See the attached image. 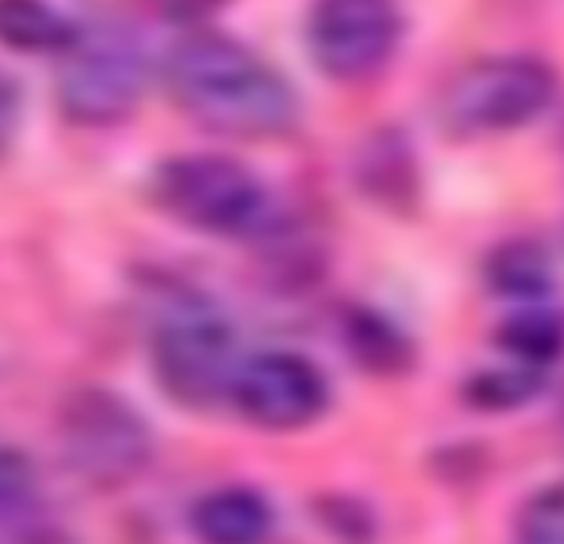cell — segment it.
I'll return each mask as SVG.
<instances>
[{
  "label": "cell",
  "mask_w": 564,
  "mask_h": 544,
  "mask_svg": "<svg viewBox=\"0 0 564 544\" xmlns=\"http://www.w3.org/2000/svg\"><path fill=\"white\" fill-rule=\"evenodd\" d=\"M193 531L203 544H262L272 531V508L249 488H223L193 508Z\"/></svg>",
  "instance_id": "9"
},
{
  "label": "cell",
  "mask_w": 564,
  "mask_h": 544,
  "mask_svg": "<svg viewBox=\"0 0 564 544\" xmlns=\"http://www.w3.org/2000/svg\"><path fill=\"white\" fill-rule=\"evenodd\" d=\"M21 87L11 74L0 70V146H8L21 123Z\"/></svg>",
  "instance_id": "16"
},
{
  "label": "cell",
  "mask_w": 564,
  "mask_h": 544,
  "mask_svg": "<svg viewBox=\"0 0 564 544\" xmlns=\"http://www.w3.org/2000/svg\"><path fill=\"white\" fill-rule=\"evenodd\" d=\"M160 206L213 236H252L269 222L272 199L259 176L226 156H180L153 179Z\"/></svg>",
  "instance_id": "3"
},
{
  "label": "cell",
  "mask_w": 564,
  "mask_h": 544,
  "mask_svg": "<svg viewBox=\"0 0 564 544\" xmlns=\"http://www.w3.org/2000/svg\"><path fill=\"white\" fill-rule=\"evenodd\" d=\"M34 488H37V471L31 458L14 448H0V524H8L28 511Z\"/></svg>",
  "instance_id": "15"
},
{
  "label": "cell",
  "mask_w": 564,
  "mask_h": 544,
  "mask_svg": "<svg viewBox=\"0 0 564 544\" xmlns=\"http://www.w3.org/2000/svg\"><path fill=\"white\" fill-rule=\"evenodd\" d=\"M538 389H541V369H528L514 362L508 369L478 376L471 382V402L485 409H511V405L528 402Z\"/></svg>",
  "instance_id": "13"
},
{
  "label": "cell",
  "mask_w": 564,
  "mask_h": 544,
  "mask_svg": "<svg viewBox=\"0 0 564 544\" xmlns=\"http://www.w3.org/2000/svg\"><path fill=\"white\" fill-rule=\"evenodd\" d=\"M74 28L47 0H0V44L24 54L64 51Z\"/></svg>",
  "instance_id": "10"
},
{
  "label": "cell",
  "mask_w": 564,
  "mask_h": 544,
  "mask_svg": "<svg viewBox=\"0 0 564 544\" xmlns=\"http://www.w3.org/2000/svg\"><path fill=\"white\" fill-rule=\"evenodd\" d=\"M554 100V74L531 57H495L462 70L445 100V123L458 133H501L531 123Z\"/></svg>",
  "instance_id": "5"
},
{
  "label": "cell",
  "mask_w": 564,
  "mask_h": 544,
  "mask_svg": "<svg viewBox=\"0 0 564 544\" xmlns=\"http://www.w3.org/2000/svg\"><path fill=\"white\" fill-rule=\"evenodd\" d=\"M166 84L173 100L216 133L272 137L296 120L290 84L229 37L183 41L166 61Z\"/></svg>",
  "instance_id": "1"
},
{
  "label": "cell",
  "mask_w": 564,
  "mask_h": 544,
  "mask_svg": "<svg viewBox=\"0 0 564 544\" xmlns=\"http://www.w3.org/2000/svg\"><path fill=\"white\" fill-rule=\"evenodd\" d=\"M399 37L395 0H319L310 18L313 57L336 80H362L386 67Z\"/></svg>",
  "instance_id": "7"
},
{
  "label": "cell",
  "mask_w": 564,
  "mask_h": 544,
  "mask_svg": "<svg viewBox=\"0 0 564 544\" xmlns=\"http://www.w3.org/2000/svg\"><path fill=\"white\" fill-rule=\"evenodd\" d=\"M518 544H564V481L538 491L521 508Z\"/></svg>",
  "instance_id": "14"
},
{
  "label": "cell",
  "mask_w": 564,
  "mask_h": 544,
  "mask_svg": "<svg viewBox=\"0 0 564 544\" xmlns=\"http://www.w3.org/2000/svg\"><path fill=\"white\" fill-rule=\"evenodd\" d=\"M147 87V57L120 24L74 28L61 51L57 97L70 120L104 127L130 117Z\"/></svg>",
  "instance_id": "2"
},
{
  "label": "cell",
  "mask_w": 564,
  "mask_h": 544,
  "mask_svg": "<svg viewBox=\"0 0 564 544\" xmlns=\"http://www.w3.org/2000/svg\"><path fill=\"white\" fill-rule=\"evenodd\" d=\"M153 369L173 402L186 409L216 405L236 379L229 326L189 300L166 309L153 333Z\"/></svg>",
  "instance_id": "4"
},
{
  "label": "cell",
  "mask_w": 564,
  "mask_h": 544,
  "mask_svg": "<svg viewBox=\"0 0 564 544\" xmlns=\"http://www.w3.org/2000/svg\"><path fill=\"white\" fill-rule=\"evenodd\" d=\"M64 455L70 468L104 488L137 478L153 451V438L140 412L120 395L87 389L77 392L61 418Z\"/></svg>",
  "instance_id": "6"
},
{
  "label": "cell",
  "mask_w": 564,
  "mask_h": 544,
  "mask_svg": "<svg viewBox=\"0 0 564 544\" xmlns=\"http://www.w3.org/2000/svg\"><path fill=\"white\" fill-rule=\"evenodd\" d=\"M232 399L239 412L272 432H290L316 422L326 412L329 385L326 376L303 356L265 352L236 369Z\"/></svg>",
  "instance_id": "8"
},
{
  "label": "cell",
  "mask_w": 564,
  "mask_h": 544,
  "mask_svg": "<svg viewBox=\"0 0 564 544\" xmlns=\"http://www.w3.org/2000/svg\"><path fill=\"white\" fill-rule=\"evenodd\" d=\"M150 8H156V11H166V14H180V18H186V14H199V11H209L213 4H219V0H147Z\"/></svg>",
  "instance_id": "17"
},
{
  "label": "cell",
  "mask_w": 564,
  "mask_h": 544,
  "mask_svg": "<svg viewBox=\"0 0 564 544\" xmlns=\"http://www.w3.org/2000/svg\"><path fill=\"white\" fill-rule=\"evenodd\" d=\"M498 342L511 362L544 369L564 352V319L551 309H521L501 326Z\"/></svg>",
  "instance_id": "11"
},
{
  "label": "cell",
  "mask_w": 564,
  "mask_h": 544,
  "mask_svg": "<svg viewBox=\"0 0 564 544\" xmlns=\"http://www.w3.org/2000/svg\"><path fill=\"white\" fill-rule=\"evenodd\" d=\"M491 286L514 300H534L551 290V259L534 242H511L488 265Z\"/></svg>",
  "instance_id": "12"
}]
</instances>
